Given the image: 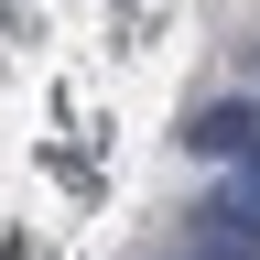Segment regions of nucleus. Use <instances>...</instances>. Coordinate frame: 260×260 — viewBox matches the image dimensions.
Instances as JSON below:
<instances>
[{"mask_svg":"<svg viewBox=\"0 0 260 260\" xmlns=\"http://www.w3.org/2000/svg\"><path fill=\"white\" fill-rule=\"evenodd\" d=\"M184 260H260V228H228V217L206 206V217L184 228Z\"/></svg>","mask_w":260,"mask_h":260,"instance_id":"f03ea898","label":"nucleus"},{"mask_svg":"<svg viewBox=\"0 0 260 260\" xmlns=\"http://www.w3.org/2000/svg\"><path fill=\"white\" fill-rule=\"evenodd\" d=\"M184 152H206V162H260V109H249V98L195 109V119H184Z\"/></svg>","mask_w":260,"mask_h":260,"instance_id":"f257e3e1","label":"nucleus"}]
</instances>
